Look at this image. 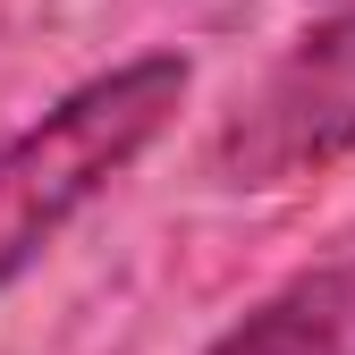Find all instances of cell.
<instances>
[{
    "label": "cell",
    "instance_id": "cell-3",
    "mask_svg": "<svg viewBox=\"0 0 355 355\" xmlns=\"http://www.w3.org/2000/svg\"><path fill=\"white\" fill-rule=\"evenodd\" d=\"M203 355H355V254L288 279L279 296H262Z\"/></svg>",
    "mask_w": 355,
    "mask_h": 355
},
{
    "label": "cell",
    "instance_id": "cell-2",
    "mask_svg": "<svg viewBox=\"0 0 355 355\" xmlns=\"http://www.w3.org/2000/svg\"><path fill=\"white\" fill-rule=\"evenodd\" d=\"M347 153H355V0H338V9L262 76V94L229 119L220 178L262 195V187L313 178V169H330Z\"/></svg>",
    "mask_w": 355,
    "mask_h": 355
},
{
    "label": "cell",
    "instance_id": "cell-1",
    "mask_svg": "<svg viewBox=\"0 0 355 355\" xmlns=\"http://www.w3.org/2000/svg\"><path fill=\"white\" fill-rule=\"evenodd\" d=\"M187 85H195L187 51H144L85 76L76 94H60L34 127L0 144V288H17L60 245L68 220L102 203L161 144V127L187 110Z\"/></svg>",
    "mask_w": 355,
    "mask_h": 355
}]
</instances>
